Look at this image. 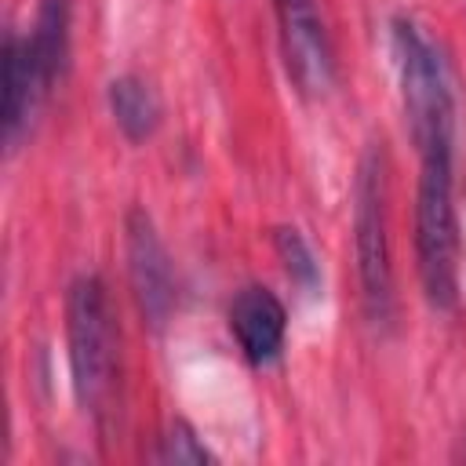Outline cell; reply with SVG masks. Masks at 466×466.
I'll return each instance as SVG.
<instances>
[{
    "label": "cell",
    "instance_id": "obj_1",
    "mask_svg": "<svg viewBox=\"0 0 466 466\" xmlns=\"http://www.w3.org/2000/svg\"><path fill=\"white\" fill-rule=\"evenodd\" d=\"M66 342L76 404L106 426L116 411L120 360L109 291L98 273H80L66 291Z\"/></svg>",
    "mask_w": 466,
    "mask_h": 466
},
{
    "label": "cell",
    "instance_id": "obj_2",
    "mask_svg": "<svg viewBox=\"0 0 466 466\" xmlns=\"http://www.w3.org/2000/svg\"><path fill=\"white\" fill-rule=\"evenodd\" d=\"M422 153L415 193V266L426 302L455 309L459 302V226L451 197V138L433 142Z\"/></svg>",
    "mask_w": 466,
    "mask_h": 466
},
{
    "label": "cell",
    "instance_id": "obj_3",
    "mask_svg": "<svg viewBox=\"0 0 466 466\" xmlns=\"http://www.w3.org/2000/svg\"><path fill=\"white\" fill-rule=\"evenodd\" d=\"M353 251L368 320L390 328L397 317L393 295V255H390V215H386V153L371 142L357 164L353 182Z\"/></svg>",
    "mask_w": 466,
    "mask_h": 466
},
{
    "label": "cell",
    "instance_id": "obj_4",
    "mask_svg": "<svg viewBox=\"0 0 466 466\" xmlns=\"http://www.w3.org/2000/svg\"><path fill=\"white\" fill-rule=\"evenodd\" d=\"M393 58H397V76H400V98L408 113V127L419 149L451 138V76L441 47L430 40V33L400 15L393 18Z\"/></svg>",
    "mask_w": 466,
    "mask_h": 466
},
{
    "label": "cell",
    "instance_id": "obj_5",
    "mask_svg": "<svg viewBox=\"0 0 466 466\" xmlns=\"http://www.w3.org/2000/svg\"><path fill=\"white\" fill-rule=\"evenodd\" d=\"M284 69L302 95H324L335 84V47L313 0H273Z\"/></svg>",
    "mask_w": 466,
    "mask_h": 466
},
{
    "label": "cell",
    "instance_id": "obj_6",
    "mask_svg": "<svg viewBox=\"0 0 466 466\" xmlns=\"http://www.w3.org/2000/svg\"><path fill=\"white\" fill-rule=\"evenodd\" d=\"M124 251H127V277L138 302V313L149 328H164L175 309V273L167 248L149 218L146 208H131L124 218Z\"/></svg>",
    "mask_w": 466,
    "mask_h": 466
},
{
    "label": "cell",
    "instance_id": "obj_7",
    "mask_svg": "<svg viewBox=\"0 0 466 466\" xmlns=\"http://www.w3.org/2000/svg\"><path fill=\"white\" fill-rule=\"evenodd\" d=\"M51 95V84L44 69L33 58L29 36L7 33L4 40V95H0V127H4V146L18 149L22 138L29 135L40 102Z\"/></svg>",
    "mask_w": 466,
    "mask_h": 466
},
{
    "label": "cell",
    "instance_id": "obj_8",
    "mask_svg": "<svg viewBox=\"0 0 466 466\" xmlns=\"http://www.w3.org/2000/svg\"><path fill=\"white\" fill-rule=\"evenodd\" d=\"M229 331L251 364H269L284 350L288 309L269 288L244 284L229 302Z\"/></svg>",
    "mask_w": 466,
    "mask_h": 466
},
{
    "label": "cell",
    "instance_id": "obj_9",
    "mask_svg": "<svg viewBox=\"0 0 466 466\" xmlns=\"http://www.w3.org/2000/svg\"><path fill=\"white\" fill-rule=\"evenodd\" d=\"M106 98H109V113L127 142H146L160 127V98L149 87V80L124 73V76L109 80Z\"/></svg>",
    "mask_w": 466,
    "mask_h": 466
},
{
    "label": "cell",
    "instance_id": "obj_10",
    "mask_svg": "<svg viewBox=\"0 0 466 466\" xmlns=\"http://www.w3.org/2000/svg\"><path fill=\"white\" fill-rule=\"evenodd\" d=\"M273 248H277V258L284 262L291 284H299L302 291H317L320 288V266H317L306 237L295 226H277L273 229Z\"/></svg>",
    "mask_w": 466,
    "mask_h": 466
},
{
    "label": "cell",
    "instance_id": "obj_11",
    "mask_svg": "<svg viewBox=\"0 0 466 466\" xmlns=\"http://www.w3.org/2000/svg\"><path fill=\"white\" fill-rule=\"evenodd\" d=\"M160 462H186V466H204L215 462V455L208 451V444L197 437V430L182 419L167 422V430L160 433V448H157Z\"/></svg>",
    "mask_w": 466,
    "mask_h": 466
}]
</instances>
